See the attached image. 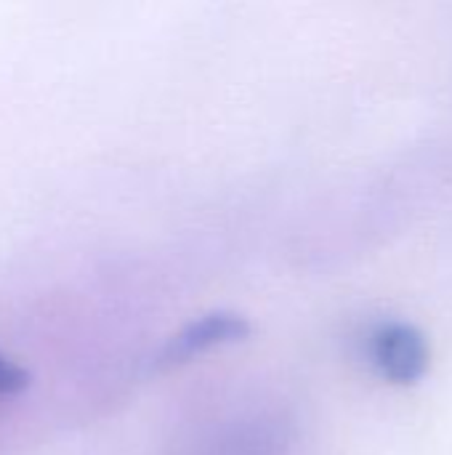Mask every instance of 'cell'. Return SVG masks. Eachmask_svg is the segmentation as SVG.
<instances>
[{
  "label": "cell",
  "instance_id": "6da1fadb",
  "mask_svg": "<svg viewBox=\"0 0 452 455\" xmlns=\"http://www.w3.org/2000/svg\"><path fill=\"white\" fill-rule=\"evenodd\" d=\"M370 363L373 368L397 387L418 384L432 365L429 339L421 328L392 320L373 331L370 336Z\"/></svg>",
  "mask_w": 452,
  "mask_h": 455
},
{
  "label": "cell",
  "instance_id": "7a4b0ae2",
  "mask_svg": "<svg viewBox=\"0 0 452 455\" xmlns=\"http://www.w3.org/2000/svg\"><path fill=\"white\" fill-rule=\"evenodd\" d=\"M250 336V323L234 312H210L189 325H184L157 355V368L186 365L210 349L242 341Z\"/></svg>",
  "mask_w": 452,
  "mask_h": 455
},
{
  "label": "cell",
  "instance_id": "3957f363",
  "mask_svg": "<svg viewBox=\"0 0 452 455\" xmlns=\"http://www.w3.org/2000/svg\"><path fill=\"white\" fill-rule=\"evenodd\" d=\"M29 387V373L0 355V397H16Z\"/></svg>",
  "mask_w": 452,
  "mask_h": 455
}]
</instances>
